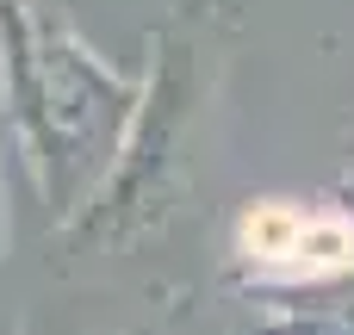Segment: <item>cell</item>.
Wrapping results in <instances>:
<instances>
[{
	"mask_svg": "<svg viewBox=\"0 0 354 335\" xmlns=\"http://www.w3.org/2000/svg\"><path fill=\"white\" fill-rule=\"evenodd\" d=\"M236 255L280 280H336L354 274V218L336 205H255L236 224Z\"/></svg>",
	"mask_w": 354,
	"mask_h": 335,
	"instance_id": "6da1fadb",
	"label": "cell"
}]
</instances>
